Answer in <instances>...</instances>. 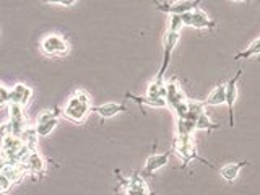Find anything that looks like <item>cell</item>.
I'll return each mask as SVG.
<instances>
[{
  "mask_svg": "<svg viewBox=\"0 0 260 195\" xmlns=\"http://www.w3.org/2000/svg\"><path fill=\"white\" fill-rule=\"evenodd\" d=\"M91 111V96L85 90H76L62 108V117L73 124H83Z\"/></svg>",
  "mask_w": 260,
  "mask_h": 195,
  "instance_id": "cell-1",
  "label": "cell"
},
{
  "mask_svg": "<svg viewBox=\"0 0 260 195\" xmlns=\"http://www.w3.org/2000/svg\"><path fill=\"white\" fill-rule=\"evenodd\" d=\"M171 151L174 155L179 156V159L182 161V168H187L192 161H200L203 164H208L210 168H215V164H211L208 159L202 158L197 153V148H195L194 138L192 135H179L177 133L173 138V145H171Z\"/></svg>",
  "mask_w": 260,
  "mask_h": 195,
  "instance_id": "cell-2",
  "label": "cell"
},
{
  "mask_svg": "<svg viewBox=\"0 0 260 195\" xmlns=\"http://www.w3.org/2000/svg\"><path fill=\"white\" fill-rule=\"evenodd\" d=\"M70 51V44L68 41L59 36V34H47L41 41V52L44 56L49 57H62L67 56Z\"/></svg>",
  "mask_w": 260,
  "mask_h": 195,
  "instance_id": "cell-3",
  "label": "cell"
},
{
  "mask_svg": "<svg viewBox=\"0 0 260 195\" xmlns=\"http://www.w3.org/2000/svg\"><path fill=\"white\" fill-rule=\"evenodd\" d=\"M203 0H176V2H164V3H159L156 0H153V3L156 5V8L163 13H168V15H182V13H189L195 8H198V3H202Z\"/></svg>",
  "mask_w": 260,
  "mask_h": 195,
  "instance_id": "cell-4",
  "label": "cell"
},
{
  "mask_svg": "<svg viewBox=\"0 0 260 195\" xmlns=\"http://www.w3.org/2000/svg\"><path fill=\"white\" fill-rule=\"evenodd\" d=\"M179 34L181 33H174V31H168L166 38H164V44H163V62H161V67H159V72L156 75L158 81H164V75L168 72V67H169V62H171V56H173V51L179 41Z\"/></svg>",
  "mask_w": 260,
  "mask_h": 195,
  "instance_id": "cell-5",
  "label": "cell"
},
{
  "mask_svg": "<svg viewBox=\"0 0 260 195\" xmlns=\"http://www.w3.org/2000/svg\"><path fill=\"white\" fill-rule=\"evenodd\" d=\"M242 75V70H238L231 80L226 83V103L228 104V116H229V127L234 129V103L236 98H238V81Z\"/></svg>",
  "mask_w": 260,
  "mask_h": 195,
  "instance_id": "cell-6",
  "label": "cell"
},
{
  "mask_svg": "<svg viewBox=\"0 0 260 195\" xmlns=\"http://www.w3.org/2000/svg\"><path fill=\"white\" fill-rule=\"evenodd\" d=\"M23 168H25V171L29 176L41 177L46 173V161H44V158L41 156V153L36 150V151L29 153L28 158L25 159V163H23Z\"/></svg>",
  "mask_w": 260,
  "mask_h": 195,
  "instance_id": "cell-7",
  "label": "cell"
},
{
  "mask_svg": "<svg viewBox=\"0 0 260 195\" xmlns=\"http://www.w3.org/2000/svg\"><path fill=\"white\" fill-rule=\"evenodd\" d=\"M33 98V90L25 83H16L10 90L8 104H20L23 108H26Z\"/></svg>",
  "mask_w": 260,
  "mask_h": 195,
  "instance_id": "cell-8",
  "label": "cell"
},
{
  "mask_svg": "<svg viewBox=\"0 0 260 195\" xmlns=\"http://www.w3.org/2000/svg\"><path fill=\"white\" fill-rule=\"evenodd\" d=\"M171 155H173V151L171 150L164 151V153H153V155H150L148 159H146V163H145L143 176H151V174H155L158 169L166 166Z\"/></svg>",
  "mask_w": 260,
  "mask_h": 195,
  "instance_id": "cell-9",
  "label": "cell"
},
{
  "mask_svg": "<svg viewBox=\"0 0 260 195\" xmlns=\"http://www.w3.org/2000/svg\"><path fill=\"white\" fill-rule=\"evenodd\" d=\"M164 99H166V103L171 109H173L176 104L186 101V94H184V91H182L181 85L177 83L174 78L166 83V96H164Z\"/></svg>",
  "mask_w": 260,
  "mask_h": 195,
  "instance_id": "cell-10",
  "label": "cell"
},
{
  "mask_svg": "<svg viewBox=\"0 0 260 195\" xmlns=\"http://www.w3.org/2000/svg\"><path fill=\"white\" fill-rule=\"evenodd\" d=\"M191 26L197 29H213L216 23L202 8H195L191 11Z\"/></svg>",
  "mask_w": 260,
  "mask_h": 195,
  "instance_id": "cell-11",
  "label": "cell"
},
{
  "mask_svg": "<svg viewBox=\"0 0 260 195\" xmlns=\"http://www.w3.org/2000/svg\"><path fill=\"white\" fill-rule=\"evenodd\" d=\"M249 164V159H242L239 163H229V164H224V166L220 169V176L223 177L226 182H234L238 179V176L241 173V169Z\"/></svg>",
  "mask_w": 260,
  "mask_h": 195,
  "instance_id": "cell-12",
  "label": "cell"
},
{
  "mask_svg": "<svg viewBox=\"0 0 260 195\" xmlns=\"http://www.w3.org/2000/svg\"><path fill=\"white\" fill-rule=\"evenodd\" d=\"M93 111L103 117V119H111V117L117 116L119 112H126L127 106L126 104H119V103H106L101 106H94Z\"/></svg>",
  "mask_w": 260,
  "mask_h": 195,
  "instance_id": "cell-13",
  "label": "cell"
},
{
  "mask_svg": "<svg viewBox=\"0 0 260 195\" xmlns=\"http://www.w3.org/2000/svg\"><path fill=\"white\" fill-rule=\"evenodd\" d=\"M126 98L135 101L140 106V108H143V106H150V108H168V103H166V99H164V98L137 96V94H132V93H126Z\"/></svg>",
  "mask_w": 260,
  "mask_h": 195,
  "instance_id": "cell-14",
  "label": "cell"
},
{
  "mask_svg": "<svg viewBox=\"0 0 260 195\" xmlns=\"http://www.w3.org/2000/svg\"><path fill=\"white\" fill-rule=\"evenodd\" d=\"M226 101V83H220L216 85L213 90L210 91L208 98L205 99V106H220V104H224Z\"/></svg>",
  "mask_w": 260,
  "mask_h": 195,
  "instance_id": "cell-15",
  "label": "cell"
},
{
  "mask_svg": "<svg viewBox=\"0 0 260 195\" xmlns=\"http://www.w3.org/2000/svg\"><path fill=\"white\" fill-rule=\"evenodd\" d=\"M20 138H21L23 143H25L31 151H36V150H38V145H39V135H38L36 129H34V127H26V129L21 132Z\"/></svg>",
  "mask_w": 260,
  "mask_h": 195,
  "instance_id": "cell-16",
  "label": "cell"
},
{
  "mask_svg": "<svg viewBox=\"0 0 260 195\" xmlns=\"http://www.w3.org/2000/svg\"><path fill=\"white\" fill-rule=\"evenodd\" d=\"M145 96L148 98H164L166 96V81H158L153 80L146 88Z\"/></svg>",
  "mask_w": 260,
  "mask_h": 195,
  "instance_id": "cell-17",
  "label": "cell"
},
{
  "mask_svg": "<svg viewBox=\"0 0 260 195\" xmlns=\"http://www.w3.org/2000/svg\"><path fill=\"white\" fill-rule=\"evenodd\" d=\"M187 106H189L187 119L197 122L200 114H203V112H205V103H202V101H194V99H187Z\"/></svg>",
  "mask_w": 260,
  "mask_h": 195,
  "instance_id": "cell-18",
  "label": "cell"
},
{
  "mask_svg": "<svg viewBox=\"0 0 260 195\" xmlns=\"http://www.w3.org/2000/svg\"><path fill=\"white\" fill-rule=\"evenodd\" d=\"M57 124H59V117H54V119H51L47 122L36 124V127H34V129H36V132H38L39 138H41V137H47V135H51L52 130L57 127Z\"/></svg>",
  "mask_w": 260,
  "mask_h": 195,
  "instance_id": "cell-19",
  "label": "cell"
},
{
  "mask_svg": "<svg viewBox=\"0 0 260 195\" xmlns=\"http://www.w3.org/2000/svg\"><path fill=\"white\" fill-rule=\"evenodd\" d=\"M216 129H220V126L211 121L206 112L200 114L197 122H195V130H216Z\"/></svg>",
  "mask_w": 260,
  "mask_h": 195,
  "instance_id": "cell-20",
  "label": "cell"
},
{
  "mask_svg": "<svg viewBox=\"0 0 260 195\" xmlns=\"http://www.w3.org/2000/svg\"><path fill=\"white\" fill-rule=\"evenodd\" d=\"M252 56H260V38H257L254 43L247 47L246 51L239 52V54L234 56V61H241V59H249Z\"/></svg>",
  "mask_w": 260,
  "mask_h": 195,
  "instance_id": "cell-21",
  "label": "cell"
},
{
  "mask_svg": "<svg viewBox=\"0 0 260 195\" xmlns=\"http://www.w3.org/2000/svg\"><path fill=\"white\" fill-rule=\"evenodd\" d=\"M177 133L179 135H192L195 130V122L189 119H177Z\"/></svg>",
  "mask_w": 260,
  "mask_h": 195,
  "instance_id": "cell-22",
  "label": "cell"
},
{
  "mask_svg": "<svg viewBox=\"0 0 260 195\" xmlns=\"http://www.w3.org/2000/svg\"><path fill=\"white\" fill-rule=\"evenodd\" d=\"M182 28H184V23H182V15H177V13L169 15V31L181 33Z\"/></svg>",
  "mask_w": 260,
  "mask_h": 195,
  "instance_id": "cell-23",
  "label": "cell"
},
{
  "mask_svg": "<svg viewBox=\"0 0 260 195\" xmlns=\"http://www.w3.org/2000/svg\"><path fill=\"white\" fill-rule=\"evenodd\" d=\"M173 111H174V114H176L177 119H187V114H189L187 99H186V101L179 103V104H176L174 108H173Z\"/></svg>",
  "mask_w": 260,
  "mask_h": 195,
  "instance_id": "cell-24",
  "label": "cell"
},
{
  "mask_svg": "<svg viewBox=\"0 0 260 195\" xmlns=\"http://www.w3.org/2000/svg\"><path fill=\"white\" fill-rule=\"evenodd\" d=\"M8 98H10V90L7 86L0 85V108L8 106Z\"/></svg>",
  "mask_w": 260,
  "mask_h": 195,
  "instance_id": "cell-25",
  "label": "cell"
},
{
  "mask_svg": "<svg viewBox=\"0 0 260 195\" xmlns=\"http://www.w3.org/2000/svg\"><path fill=\"white\" fill-rule=\"evenodd\" d=\"M11 187H13V184H11V182H10L3 174H0V195L10 192Z\"/></svg>",
  "mask_w": 260,
  "mask_h": 195,
  "instance_id": "cell-26",
  "label": "cell"
},
{
  "mask_svg": "<svg viewBox=\"0 0 260 195\" xmlns=\"http://www.w3.org/2000/svg\"><path fill=\"white\" fill-rule=\"evenodd\" d=\"M10 133V126H8V122H5V124H0V145H2V141L8 137Z\"/></svg>",
  "mask_w": 260,
  "mask_h": 195,
  "instance_id": "cell-27",
  "label": "cell"
},
{
  "mask_svg": "<svg viewBox=\"0 0 260 195\" xmlns=\"http://www.w3.org/2000/svg\"><path fill=\"white\" fill-rule=\"evenodd\" d=\"M75 2H76V0H61L59 3L64 5V7H72V5H73Z\"/></svg>",
  "mask_w": 260,
  "mask_h": 195,
  "instance_id": "cell-28",
  "label": "cell"
},
{
  "mask_svg": "<svg viewBox=\"0 0 260 195\" xmlns=\"http://www.w3.org/2000/svg\"><path fill=\"white\" fill-rule=\"evenodd\" d=\"M44 3H59L61 0H43Z\"/></svg>",
  "mask_w": 260,
  "mask_h": 195,
  "instance_id": "cell-29",
  "label": "cell"
},
{
  "mask_svg": "<svg viewBox=\"0 0 260 195\" xmlns=\"http://www.w3.org/2000/svg\"><path fill=\"white\" fill-rule=\"evenodd\" d=\"M233 2H247V0H233Z\"/></svg>",
  "mask_w": 260,
  "mask_h": 195,
  "instance_id": "cell-30",
  "label": "cell"
}]
</instances>
